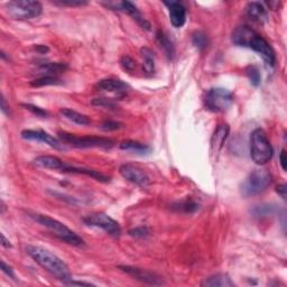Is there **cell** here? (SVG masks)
I'll list each match as a JSON object with an SVG mask.
<instances>
[{"label":"cell","mask_w":287,"mask_h":287,"mask_svg":"<svg viewBox=\"0 0 287 287\" xmlns=\"http://www.w3.org/2000/svg\"><path fill=\"white\" fill-rule=\"evenodd\" d=\"M286 163H287V158H286V150L285 149H282V151H280V154H279V164H280V166H282L283 170H286Z\"/></svg>","instance_id":"cell-37"},{"label":"cell","mask_w":287,"mask_h":287,"mask_svg":"<svg viewBox=\"0 0 287 287\" xmlns=\"http://www.w3.org/2000/svg\"><path fill=\"white\" fill-rule=\"evenodd\" d=\"M2 246L5 247V248H11L9 240L6 239V237H5L4 234H2Z\"/></svg>","instance_id":"cell-41"},{"label":"cell","mask_w":287,"mask_h":287,"mask_svg":"<svg viewBox=\"0 0 287 287\" xmlns=\"http://www.w3.org/2000/svg\"><path fill=\"white\" fill-rule=\"evenodd\" d=\"M26 253L43 270H45L58 279L62 280L63 283L72 279L69 266L48 249L41 246L29 245L26 247Z\"/></svg>","instance_id":"cell-2"},{"label":"cell","mask_w":287,"mask_h":287,"mask_svg":"<svg viewBox=\"0 0 287 287\" xmlns=\"http://www.w3.org/2000/svg\"><path fill=\"white\" fill-rule=\"evenodd\" d=\"M123 124L118 123V121H112V120H107L105 123H102L100 128L106 131H113V130H118L120 128H123Z\"/></svg>","instance_id":"cell-32"},{"label":"cell","mask_w":287,"mask_h":287,"mask_svg":"<svg viewBox=\"0 0 287 287\" xmlns=\"http://www.w3.org/2000/svg\"><path fill=\"white\" fill-rule=\"evenodd\" d=\"M54 4L58 6H69V7H81V6L88 5L87 2H82V0H58V2H54Z\"/></svg>","instance_id":"cell-33"},{"label":"cell","mask_w":287,"mask_h":287,"mask_svg":"<svg viewBox=\"0 0 287 287\" xmlns=\"http://www.w3.org/2000/svg\"><path fill=\"white\" fill-rule=\"evenodd\" d=\"M120 65L123 66V69L128 71V72H130L132 71L133 69H135V61H133L130 56H128V55H125V56L121 58L120 60Z\"/></svg>","instance_id":"cell-34"},{"label":"cell","mask_w":287,"mask_h":287,"mask_svg":"<svg viewBox=\"0 0 287 287\" xmlns=\"http://www.w3.org/2000/svg\"><path fill=\"white\" fill-rule=\"evenodd\" d=\"M234 103V94L223 88H212L207 90L204 97L205 109L211 112H224Z\"/></svg>","instance_id":"cell-7"},{"label":"cell","mask_w":287,"mask_h":287,"mask_svg":"<svg viewBox=\"0 0 287 287\" xmlns=\"http://www.w3.org/2000/svg\"><path fill=\"white\" fill-rule=\"evenodd\" d=\"M276 192H277L284 200H286V197H287V194H286V192H287V187H286L285 184H280V185H278V186L276 187Z\"/></svg>","instance_id":"cell-38"},{"label":"cell","mask_w":287,"mask_h":287,"mask_svg":"<svg viewBox=\"0 0 287 287\" xmlns=\"http://www.w3.org/2000/svg\"><path fill=\"white\" fill-rule=\"evenodd\" d=\"M92 106L99 107V108H105L109 110H116L118 109V105L112 99H107V98H95L92 100Z\"/></svg>","instance_id":"cell-29"},{"label":"cell","mask_w":287,"mask_h":287,"mask_svg":"<svg viewBox=\"0 0 287 287\" xmlns=\"http://www.w3.org/2000/svg\"><path fill=\"white\" fill-rule=\"evenodd\" d=\"M83 222L89 225V227L100 228L106 234L114 238H119L121 235V228L119 223L106 215V213H93V215L83 218Z\"/></svg>","instance_id":"cell-9"},{"label":"cell","mask_w":287,"mask_h":287,"mask_svg":"<svg viewBox=\"0 0 287 287\" xmlns=\"http://www.w3.org/2000/svg\"><path fill=\"white\" fill-rule=\"evenodd\" d=\"M60 112L64 118H66L76 125L89 126L91 124V119L88 117V116L78 112V111H75V110H72L69 108H63V109H61Z\"/></svg>","instance_id":"cell-22"},{"label":"cell","mask_w":287,"mask_h":287,"mask_svg":"<svg viewBox=\"0 0 287 287\" xmlns=\"http://www.w3.org/2000/svg\"><path fill=\"white\" fill-rule=\"evenodd\" d=\"M36 50L42 51V53H45V52L48 51V48L45 47V46H37V47H36Z\"/></svg>","instance_id":"cell-42"},{"label":"cell","mask_w":287,"mask_h":287,"mask_svg":"<svg viewBox=\"0 0 287 287\" xmlns=\"http://www.w3.org/2000/svg\"><path fill=\"white\" fill-rule=\"evenodd\" d=\"M246 14L250 20L256 23H265L268 21L267 10L260 3H249L246 6Z\"/></svg>","instance_id":"cell-18"},{"label":"cell","mask_w":287,"mask_h":287,"mask_svg":"<svg viewBox=\"0 0 287 287\" xmlns=\"http://www.w3.org/2000/svg\"><path fill=\"white\" fill-rule=\"evenodd\" d=\"M33 165L41 168H46V169H53V170H61L64 167V163L60 160L56 156L52 155H42L36 157L33 160Z\"/></svg>","instance_id":"cell-16"},{"label":"cell","mask_w":287,"mask_h":287,"mask_svg":"<svg viewBox=\"0 0 287 287\" xmlns=\"http://www.w3.org/2000/svg\"><path fill=\"white\" fill-rule=\"evenodd\" d=\"M250 156L257 165H265L272 160L273 147L266 132L258 128L250 136Z\"/></svg>","instance_id":"cell-5"},{"label":"cell","mask_w":287,"mask_h":287,"mask_svg":"<svg viewBox=\"0 0 287 287\" xmlns=\"http://www.w3.org/2000/svg\"><path fill=\"white\" fill-rule=\"evenodd\" d=\"M246 74L249 78L250 83L255 85V87H258L261 82V75L257 66H254V65L248 66L246 69Z\"/></svg>","instance_id":"cell-28"},{"label":"cell","mask_w":287,"mask_h":287,"mask_svg":"<svg viewBox=\"0 0 287 287\" xmlns=\"http://www.w3.org/2000/svg\"><path fill=\"white\" fill-rule=\"evenodd\" d=\"M6 10L13 20L26 21L41 16L43 6L41 3L33 0H15L6 5Z\"/></svg>","instance_id":"cell-6"},{"label":"cell","mask_w":287,"mask_h":287,"mask_svg":"<svg viewBox=\"0 0 287 287\" xmlns=\"http://www.w3.org/2000/svg\"><path fill=\"white\" fill-rule=\"evenodd\" d=\"M119 8H120L119 10L125 11V13L129 15L132 18V20H135L143 28L147 29V30L150 29V24L142 16L140 11L136 7V5H133L130 2H121L119 4Z\"/></svg>","instance_id":"cell-17"},{"label":"cell","mask_w":287,"mask_h":287,"mask_svg":"<svg viewBox=\"0 0 287 287\" xmlns=\"http://www.w3.org/2000/svg\"><path fill=\"white\" fill-rule=\"evenodd\" d=\"M149 229L147 227H138L129 231V235L135 238H145L149 235Z\"/></svg>","instance_id":"cell-35"},{"label":"cell","mask_w":287,"mask_h":287,"mask_svg":"<svg viewBox=\"0 0 287 287\" xmlns=\"http://www.w3.org/2000/svg\"><path fill=\"white\" fill-rule=\"evenodd\" d=\"M2 111L6 116H9V106H7V103H6V100H5L4 95L2 97Z\"/></svg>","instance_id":"cell-39"},{"label":"cell","mask_w":287,"mask_h":287,"mask_svg":"<svg viewBox=\"0 0 287 287\" xmlns=\"http://www.w3.org/2000/svg\"><path fill=\"white\" fill-rule=\"evenodd\" d=\"M2 271L7 275V276H9L10 278H13V279H16V276H15V274H14V271H13V268H11L9 265L6 264V262L4 260H2Z\"/></svg>","instance_id":"cell-36"},{"label":"cell","mask_w":287,"mask_h":287,"mask_svg":"<svg viewBox=\"0 0 287 287\" xmlns=\"http://www.w3.org/2000/svg\"><path fill=\"white\" fill-rule=\"evenodd\" d=\"M65 285H85V286H93V284H91V283H87V282H75V280H73V279H70L69 282H66L64 283Z\"/></svg>","instance_id":"cell-40"},{"label":"cell","mask_w":287,"mask_h":287,"mask_svg":"<svg viewBox=\"0 0 287 287\" xmlns=\"http://www.w3.org/2000/svg\"><path fill=\"white\" fill-rule=\"evenodd\" d=\"M140 54L144 60V70L147 73H152L155 71V55L148 47H143L140 50Z\"/></svg>","instance_id":"cell-24"},{"label":"cell","mask_w":287,"mask_h":287,"mask_svg":"<svg viewBox=\"0 0 287 287\" xmlns=\"http://www.w3.org/2000/svg\"><path fill=\"white\" fill-rule=\"evenodd\" d=\"M119 173L123 178L140 187H147L150 184V179L145 169L135 164H124L119 167Z\"/></svg>","instance_id":"cell-10"},{"label":"cell","mask_w":287,"mask_h":287,"mask_svg":"<svg viewBox=\"0 0 287 287\" xmlns=\"http://www.w3.org/2000/svg\"><path fill=\"white\" fill-rule=\"evenodd\" d=\"M66 69V65L62 63H46L41 66V71L45 73V75H55L58 73L63 72Z\"/></svg>","instance_id":"cell-27"},{"label":"cell","mask_w":287,"mask_h":287,"mask_svg":"<svg viewBox=\"0 0 287 287\" xmlns=\"http://www.w3.org/2000/svg\"><path fill=\"white\" fill-rule=\"evenodd\" d=\"M22 107L25 108L28 111L32 112L33 114H35L36 117H42V118H46L48 116V112L46 110L42 109L37 106H34V105H29V103H25V105H22Z\"/></svg>","instance_id":"cell-31"},{"label":"cell","mask_w":287,"mask_h":287,"mask_svg":"<svg viewBox=\"0 0 287 287\" xmlns=\"http://www.w3.org/2000/svg\"><path fill=\"white\" fill-rule=\"evenodd\" d=\"M95 89L98 91H105V92L116 93L119 97H124L130 88L127 83L118 80V79H103L95 84Z\"/></svg>","instance_id":"cell-14"},{"label":"cell","mask_w":287,"mask_h":287,"mask_svg":"<svg viewBox=\"0 0 287 287\" xmlns=\"http://www.w3.org/2000/svg\"><path fill=\"white\" fill-rule=\"evenodd\" d=\"M62 83L63 81L55 75H43L30 82V85H32V87L40 88V87H46V85H59Z\"/></svg>","instance_id":"cell-25"},{"label":"cell","mask_w":287,"mask_h":287,"mask_svg":"<svg viewBox=\"0 0 287 287\" xmlns=\"http://www.w3.org/2000/svg\"><path fill=\"white\" fill-rule=\"evenodd\" d=\"M167 6L168 14H169V21L173 27L181 28L184 26L186 22V8L184 5L179 2H170V3H164Z\"/></svg>","instance_id":"cell-15"},{"label":"cell","mask_w":287,"mask_h":287,"mask_svg":"<svg viewBox=\"0 0 287 287\" xmlns=\"http://www.w3.org/2000/svg\"><path fill=\"white\" fill-rule=\"evenodd\" d=\"M119 268L126 274L129 275V276L136 278L143 283L150 284V285H162L163 284V280L160 276H157L156 274L150 273L146 270H142V268L130 267V266H120Z\"/></svg>","instance_id":"cell-12"},{"label":"cell","mask_w":287,"mask_h":287,"mask_svg":"<svg viewBox=\"0 0 287 287\" xmlns=\"http://www.w3.org/2000/svg\"><path fill=\"white\" fill-rule=\"evenodd\" d=\"M156 41H157L158 46H160L165 52V54L167 55V58L173 59L174 53H175V47H174L173 42L170 41L168 36L164 32H162V30H158V32L156 33Z\"/></svg>","instance_id":"cell-23"},{"label":"cell","mask_w":287,"mask_h":287,"mask_svg":"<svg viewBox=\"0 0 287 287\" xmlns=\"http://www.w3.org/2000/svg\"><path fill=\"white\" fill-rule=\"evenodd\" d=\"M173 209L176 211L185 212V213H193L199 209V204L193 200H185L173 205Z\"/></svg>","instance_id":"cell-26"},{"label":"cell","mask_w":287,"mask_h":287,"mask_svg":"<svg viewBox=\"0 0 287 287\" xmlns=\"http://www.w3.org/2000/svg\"><path fill=\"white\" fill-rule=\"evenodd\" d=\"M22 138L26 140H35V142L44 143L48 146H51L53 148L62 149V144H61L58 138L53 137L50 133L44 130H33V129H26L22 131Z\"/></svg>","instance_id":"cell-13"},{"label":"cell","mask_w":287,"mask_h":287,"mask_svg":"<svg viewBox=\"0 0 287 287\" xmlns=\"http://www.w3.org/2000/svg\"><path fill=\"white\" fill-rule=\"evenodd\" d=\"M231 41L237 46L247 47L258 53L266 64L275 66L276 54H275L274 48L255 29L250 28L249 26H238L231 35Z\"/></svg>","instance_id":"cell-1"},{"label":"cell","mask_w":287,"mask_h":287,"mask_svg":"<svg viewBox=\"0 0 287 287\" xmlns=\"http://www.w3.org/2000/svg\"><path fill=\"white\" fill-rule=\"evenodd\" d=\"M273 176L266 169H255L241 183L240 193L242 197L250 198L265 192L272 185Z\"/></svg>","instance_id":"cell-4"},{"label":"cell","mask_w":287,"mask_h":287,"mask_svg":"<svg viewBox=\"0 0 287 287\" xmlns=\"http://www.w3.org/2000/svg\"><path fill=\"white\" fill-rule=\"evenodd\" d=\"M202 285L206 287H234L236 284L227 274H216L207 277Z\"/></svg>","instance_id":"cell-21"},{"label":"cell","mask_w":287,"mask_h":287,"mask_svg":"<svg viewBox=\"0 0 287 287\" xmlns=\"http://www.w3.org/2000/svg\"><path fill=\"white\" fill-rule=\"evenodd\" d=\"M59 138L76 148H111L114 146L113 140L106 137H78L68 132H59Z\"/></svg>","instance_id":"cell-8"},{"label":"cell","mask_w":287,"mask_h":287,"mask_svg":"<svg viewBox=\"0 0 287 287\" xmlns=\"http://www.w3.org/2000/svg\"><path fill=\"white\" fill-rule=\"evenodd\" d=\"M192 43L198 50H203L209 44V40H207V36L203 32H195L193 34Z\"/></svg>","instance_id":"cell-30"},{"label":"cell","mask_w":287,"mask_h":287,"mask_svg":"<svg viewBox=\"0 0 287 287\" xmlns=\"http://www.w3.org/2000/svg\"><path fill=\"white\" fill-rule=\"evenodd\" d=\"M62 172L87 175V176H90V178H92V179L99 181L101 183H108L110 181L109 176L102 174L101 172H99V170H94V169H89V168H83V167H74V166H69V165H64Z\"/></svg>","instance_id":"cell-19"},{"label":"cell","mask_w":287,"mask_h":287,"mask_svg":"<svg viewBox=\"0 0 287 287\" xmlns=\"http://www.w3.org/2000/svg\"><path fill=\"white\" fill-rule=\"evenodd\" d=\"M120 149L133 152L136 155H148L151 151V148L148 145L136 142V140H125L119 145Z\"/></svg>","instance_id":"cell-20"},{"label":"cell","mask_w":287,"mask_h":287,"mask_svg":"<svg viewBox=\"0 0 287 287\" xmlns=\"http://www.w3.org/2000/svg\"><path fill=\"white\" fill-rule=\"evenodd\" d=\"M229 132H230V127L227 124L219 125L215 132H213L210 142V154L211 157L215 158L216 161L220 154V151H221V149L223 148V145L229 136Z\"/></svg>","instance_id":"cell-11"},{"label":"cell","mask_w":287,"mask_h":287,"mask_svg":"<svg viewBox=\"0 0 287 287\" xmlns=\"http://www.w3.org/2000/svg\"><path fill=\"white\" fill-rule=\"evenodd\" d=\"M29 217L32 218L34 221L43 225V227L47 228L54 236H56L60 240L75 247H81L84 245V240L80 236L76 235L74 231H72L62 222L58 221L56 219L51 218L46 215H41V213H29Z\"/></svg>","instance_id":"cell-3"}]
</instances>
